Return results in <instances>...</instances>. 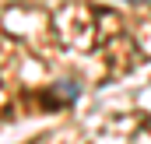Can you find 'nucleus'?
Wrapping results in <instances>:
<instances>
[]
</instances>
